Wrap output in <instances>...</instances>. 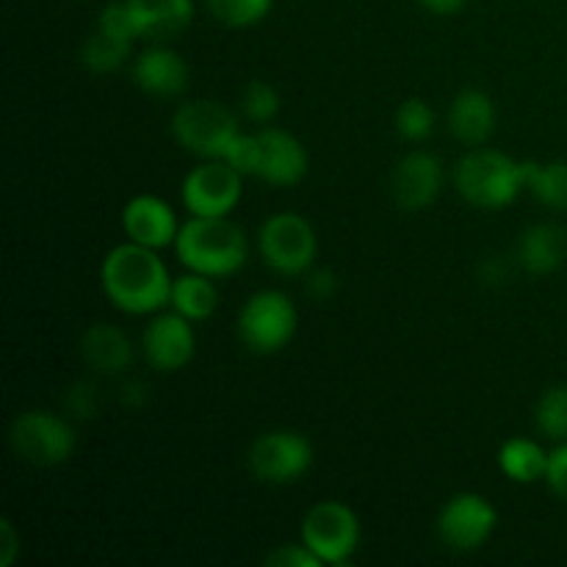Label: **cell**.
<instances>
[{"label": "cell", "instance_id": "6da1fadb", "mask_svg": "<svg viewBox=\"0 0 567 567\" xmlns=\"http://www.w3.org/2000/svg\"><path fill=\"white\" fill-rule=\"evenodd\" d=\"M172 277L155 249L136 241L120 244L100 266V286L111 305L125 313L147 316L169 305Z\"/></svg>", "mask_w": 567, "mask_h": 567}, {"label": "cell", "instance_id": "7a4b0ae2", "mask_svg": "<svg viewBox=\"0 0 567 567\" xmlns=\"http://www.w3.org/2000/svg\"><path fill=\"white\" fill-rule=\"evenodd\" d=\"M175 252L192 271L227 277L247 264V236L227 216H192L181 225Z\"/></svg>", "mask_w": 567, "mask_h": 567}, {"label": "cell", "instance_id": "3957f363", "mask_svg": "<svg viewBox=\"0 0 567 567\" xmlns=\"http://www.w3.org/2000/svg\"><path fill=\"white\" fill-rule=\"evenodd\" d=\"M454 186L460 197L476 208H507L526 188V161H515L498 150L476 147L457 161Z\"/></svg>", "mask_w": 567, "mask_h": 567}, {"label": "cell", "instance_id": "277c9868", "mask_svg": "<svg viewBox=\"0 0 567 567\" xmlns=\"http://www.w3.org/2000/svg\"><path fill=\"white\" fill-rule=\"evenodd\" d=\"M172 133L188 153L203 155V158H225L241 131H238L236 114L227 105L216 100H192L175 111Z\"/></svg>", "mask_w": 567, "mask_h": 567}, {"label": "cell", "instance_id": "5b68a950", "mask_svg": "<svg viewBox=\"0 0 567 567\" xmlns=\"http://www.w3.org/2000/svg\"><path fill=\"white\" fill-rule=\"evenodd\" d=\"M9 443L22 463L53 468L66 463L75 452V432L61 415L28 410L17 415L9 430Z\"/></svg>", "mask_w": 567, "mask_h": 567}, {"label": "cell", "instance_id": "8992f818", "mask_svg": "<svg viewBox=\"0 0 567 567\" xmlns=\"http://www.w3.org/2000/svg\"><path fill=\"white\" fill-rule=\"evenodd\" d=\"M299 324L297 308L282 291H258L238 313V338L258 354L280 352Z\"/></svg>", "mask_w": 567, "mask_h": 567}, {"label": "cell", "instance_id": "52a82bcc", "mask_svg": "<svg viewBox=\"0 0 567 567\" xmlns=\"http://www.w3.org/2000/svg\"><path fill=\"white\" fill-rule=\"evenodd\" d=\"M258 249L266 264L280 275H305L313 266L316 249V230L305 216L275 214L260 225Z\"/></svg>", "mask_w": 567, "mask_h": 567}, {"label": "cell", "instance_id": "ba28073f", "mask_svg": "<svg viewBox=\"0 0 567 567\" xmlns=\"http://www.w3.org/2000/svg\"><path fill=\"white\" fill-rule=\"evenodd\" d=\"M302 543L324 565H347L360 543L358 515L343 502H319L305 515Z\"/></svg>", "mask_w": 567, "mask_h": 567}, {"label": "cell", "instance_id": "9c48e42d", "mask_svg": "<svg viewBox=\"0 0 567 567\" xmlns=\"http://www.w3.org/2000/svg\"><path fill=\"white\" fill-rule=\"evenodd\" d=\"M247 465L255 480L266 485H288L313 465V446L299 432H266L249 446Z\"/></svg>", "mask_w": 567, "mask_h": 567}, {"label": "cell", "instance_id": "30bf717a", "mask_svg": "<svg viewBox=\"0 0 567 567\" xmlns=\"http://www.w3.org/2000/svg\"><path fill=\"white\" fill-rule=\"evenodd\" d=\"M498 524L496 507L480 493H457L437 515V535L452 551H476Z\"/></svg>", "mask_w": 567, "mask_h": 567}, {"label": "cell", "instance_id": "8fae6325", "mask_svg": "<svg viewBox=\"0 0 567 567\" xmlns=\"http://www.w3.org/2000/svg\"><path fill=\"white\" fill-rule=\"evenodd\" d=\"M241 177L227 161L210 158L183 181V205L192 216H227L241 199Z\"/></svg>", "mask_w": 567, "mask_h": 567}, {"label": "cell", "instance_id": "7c38bea8", "mask_svg": "<svg viewBox=\"0 0 567 567\" xmlns=\"http://www.w3.org/2000/svg\"><path fill=\"white\" fill-rule=\"evenodd\" d=\"M133 39H138V31L125 0L105 6L97 20V28L89 33V39L81 48L83 64L94 72L116 70L131 55Z\"/></svg>", "mask_w": 567, "mask_h": 567}, {"label": "cell", "instance_id": "4fadbf2b", "mask_svg": "<svg viewBox=\"0 0 567 567\" xmlns=\"http://www.w3.org/2000/svg\"><path fill=\"white\" fill-rule=\"evenodd\" d=\"M194 347L197 343H194L192 321L181 313L155 316L142 338V349L150 369L161 371V374L181 371L183 365L192 363Z\"/></svg>", "mask_w": 567, "mask_h": 567}, {"label": "cell", "instance_id": "5bb4252c", "mask_svg": "<svg viewBox=\"0 0 567 567\" xmlns=\"http://www.w3.org/2000/svg\"><path fill=\"white\" fill-rule=\"evenodd\" d=\"M443 186V166L441 161L432 153H424V150H415V153H408L396 164L391 177V194L393 203L402 210H421L426 205H432L441 194Z\"/></svg>", "mask_w": 567, "mask_h": 567}, {"label": "cell", "instance_id": "9a60e30c", "mask_svg": "<svg viewBox=\"0 0 567 567\" xmlns=\"http://www.w3.org/2000/svg\"><path fill=\"white\" fill-rule=\"evenodd\" d=\"M258 142L260 164L255 177L271 183V186H297L308 175V153L297 136L277 131V127H264L258 131Z\"/></svg>", "mask_w": 567, "mask_h": 567}, {"label": "cell", "instance_id": "2e32d148", "mask_svg": "<svg viewBox=\"0 0 567 567\" xmlns=\"http://www.w3.org/2000/svg\"><path fill=\"white\" fill-rule=\"evenodd\" d=\"M122 227H125L131 241L150 249L169 247V244H175L177 233H181L172 205L153 197V194H138V197H133L125 205V210H122Z\"/></svg>", "mask_w": 567, "mask_h": 567}, {"label": "cell", "instance_id": "e0dca14e", "mask_svg": "<svg viewBox=\"0 0 567 567\" xmlns=\"http://www.w3.org/2000/svg\"><path fill=\"white\" fill-rule=\"evenodd\" d=\"M133 81L155 97H175L186 89L188 66L181 53L169 48H150L133 64Z\"/></svg>", "mask_w": 567, "mask_h": 567}, {"label": "cell", "instance_id": "ac0fdd59", "mask_svg": "<svg viewBox=\"0 0 567 567\" xmlns=\"http://www.w3.org/2000/svg\"><path fill=\"white\" fill-rule=\"evenodd\" d=\"M449 127H452L454 138L468 144V147L485 144L496 127V105H493L491 94L482 92V89L460 92L449 109Z\"/></svg>", "mask_w": 567, "mask_h": 567}, {"label": "cell", "instance_id": "d6986e66", "mask_svg": "<svg viewBox=\"0 0 567 567\" xmlns=\"http://www.w3.org/2000/svg\"><path fill=\"white\" fill-rule=\"evenodd\" d=\"M567 260V230L551 221L529 227L520 236L518 264L529 275H551Z\"/></svg>", "mask_w": 567, "mask_h": 567}, {"label": "cell", "instance_id": "ffe728a7", "mask_svg": "<svg viewBox=\"0 0 567 567\" xmlns=\"http://www.w3.org/2000/svg\"><path fill=\"white\" fill-rule=\"evenodd\" d=\"M138 39H169L188 25L194 0H125Z\"/></svg>", "mask_w": 567, "mask_h": 567}, {"label": "cell", "instance_id": "44dd1931", "mask_svg": "<svg viewBox=\"0 0 567 567\" xmlns=\"http://www.w3.org/2000/svg\"><path fill=\"white\" fill-rule=\"evenodd\" d=\"M81 354L86 365H92L100 374H120L131 365L133 347L120 327L92 324L81 338Z\"/></svg>", "mask_w": 567, "mask_h": 567}, {"label": "cell", "instance_id": "7402d4cb", "mask_svg": "<svg viewBox=\"0 0 567 567\" xmlns=\"http://www.w3.org/2000/svg\"><path fill=\"white\" fill-rule=\"evenodd\" d=\"M548 457L551 454L543 452L540 443L529 441V437H513L498 449V468L507 480L518 482V485H532V482L546 480Z\"/></svg>", "mask_w": 567, "mask_h": 567}, {"label": "cell", "instance_id": "603a6c76", "mask_svg": "<svg viewBox=\"0 0 567 567\" xmlns=\"http://www.w3.org/2000/svg\"><path fill=\"white\" fill-rule=\"evenodd\" d=\"M169 305L175 308V313L186 316L188 321H205L219 308V291L208 275L192 271L172 282Z\"/></svg>", "mask_w": 567, "mask_h": 567}, {"label": "cell", "instance_id": "cb8c5ba5", "mask_svg": "<svg viewBox=\"0 0 567 567\" xmlns=\"http://www.w3.org/2000/svg\"><path fill=\"white\" fill-rule=\"evenodd\" d=\"M526 188L546 208L567 210V161H551V164L526 161Z\"/></svg>", "mask_w": 567, "mask_h": 567}, {"label": "cell", "instance_id": "d4e9b609", "mask_svg": "<svg viewBox=\"0 0 567 567\" xmlns=\"http://www.w3.org/2000/svg\"><path fill=\"white\" fill-rule=\"evenodd\" d=\"M535 424L548 441H567V385L548 388L535 408Z\"/></svg>", "mask_w": 567, "mask_h": 567}, {"label": "cell", "instance_id": "484cf974", "mask_svg": "<svg viewBox=\"0 0 567 567\" xmlns=\"http://www.w3.org/2000/svg\"><path fill=\"white\" fill-rule=\"evenodd\" d=\"M275 0H208V9L221 25L249 28L264 20Z\"/></svg>", "mask_w": 567, "mask_h": 567}, {"label": "cell", "instance_id": "4316f807", "mask_svg": "<svg viewBox=\"0 0 567 567\" xmlns=\"http://www.w3.org/2000/svg\"><path fill=\"white\" fill-rule=\"evenodd\" d=\"M396 131L408 142H424L435 131V111L421 97H410L396 111Z\"/></svg>", "mask_w": 567, "mask_h": 567}, {"label": "cell", "instance_id": "83f0119b", "mask_svg": "<svg viewBox=\"0 0 567 567\" xmlns=\"http://www.w3.org/2000/svg\"><path fill=\"white\" fill-rule=\"evenodd\" d=\"M241 109L247 114L249 122H258L266 125L277 116L280 111V94L275 92V86L266 81H249L247 89L241 94Z\"/></svg>", "mask_w": 567, "mask_h": 567}, {"label": "cell", "instance_id": "f1b7e54d", "mask_svg": "<svg viewBox=\"0 0 567 567\" xmlns=\"http://www.w3.org/2000/svg\"><path fill=\"white\" fill-rule=\"evenodd\" d=\"M221 161L233 166L241 175H258V164H260V142L258 133H238L236 142L230 144L227 155Z\"/></svg>", "mask_w": 567, "mask_h": 567}, {"label": "cell", "instance_id": "f546056e", "mask_svg": "<svg viewBox=\"0 0 567 567\" xmlns=\"http://www.w3.org/2000/svg\"><path fill=\"white\" fill-rule=\"evenodd\" d=\"M266 565L271 567H321L319 557H316L313 551H310L305 543H299V546H280L277 551H271L269 557H266Z\"/></svg>", "mask_w": 567, "mask_h": 567}, {"label": "cell", "instance_id": "4dcf8cb0", "mask_svg": "<svg viewBox=\"0 0 567 567\" xmlns=\"http://www.w3.org/2000/svg\"><path fill=\"white\" fill-rule=\"evenodd\" d=\"M546 482L548 487H551L554 496H557L563 504H567V441L559 443V446L551 452V457H548Z\"/></svg>", "mask_w": 567, "mask_h": 567}, {"label": "cell", "instance_id": "1f68e13d", "mask_svg": "<svg viewBox=\"0 0 567 567\" xmlns=\"http://www.w3.org/2000/svg\"><path fill=\"white\" fill-rule=\"evenodd\" d=\"M336 275L330 269H313L308 277V291L313 293L316 299H327L336 293Z\"/></svg>", "mask_w": 567, "mask_h": 567}, {"label": "cell", "instance_id": "d6a6232c", "mask_svg": "<svg viewBox=\"0 0 567 567\" xmlns=\"http://www.w3.org/2000/svg\"><path fill=\"white\" fill-rule=\"evenodd\" d=\"M0 532H3V551H0V567H9L20 554V546H17V532L11 526V520H0Z\"/></svg>", "mask_w": 567, "mask_h": 567}, {"label": "cell", "instance_id": "836d02e7", "mask_svg": "<svg viewBox=\"0 0 567 567\" xmlns=\"http://www.w3.org/2000/svg\"><path fill=\"white\" fill-rule=\"evenodd\" d=\"M419 3L426 11H432V14H457L465 6V0H419Z\"/></svg>", "mask_w": 567, "mask_h": 567}]
</instances>
